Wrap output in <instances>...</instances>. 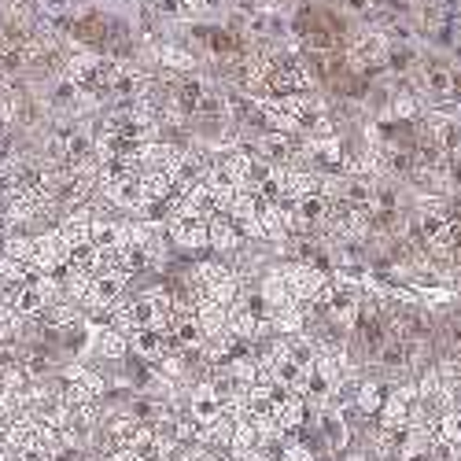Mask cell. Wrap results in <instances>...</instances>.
Segmentation results:
<instances>
[{
	"label": "cell",
	"mask_w": 461,
	"mask_h": 461,
	"mask_svg": "<svg viewBox=\"0 0 461 461\" xmlns=\"http://www.w3.org/2000/svg\"><path fill=\"white\" fill-rule=\"evenodd\" d=\"M277 270V277L285 281V288H288V295L295 299V303H314L321 292H325V285H329V274L325 270H318V266H306V262H277L274 266Z\"/></svg>",
	"instance_id": "1"
},
{
	"label": "cell",
	"mask_w": 461,
	"mask_h": 461,
	"mask_svg": "<svg viewBox=\"0 0 461 461\" xmlns=\"http://www.w3.org/2000/svg\"><path fill=\"white\" fill-rule=\"evenodd\" d=\"M413 410H417V380H399L388 388V395H384V406L376 417L384 429H406Z\"/></svg>",
	"instance_id": "2"
},
{
	"label": "cell",
	"mask_w": 461,
	"mask_h": 461,
	"mask_svg": "<svg viewBox=\"0 0 461 461\" xmlns=\"http://www.w3.org/2000/svg\"><path fill=\"white\" fill-rule=\"evenodd\" d=\"M314 432L329 454H343L351 447V420L339 406H318L314 410Z\"/></svg>",
	"instance_id": "3"
},
{
	"label": "cell",
	"mask_w": 461,
	"mask_h": 461,
	"mask_svg": "<svg viewBox=\"0 0 461 461\" xmlns=\"http://www.w3.org/2000/svg\"><path fill=\"white\" fill-rule=\"evenodd\" d=\"M348 56L358 70H373V67H388V56H392V41L384 37V30H366L358 37H351L348 45Z\"/></svg>",
	"instance_id": "4"
},
{
	"label": "cell",
	"mask_w": 461,
	"mask_h": 461,
	"mask_svg": "<svg viewBox=\"0 0 461 461\" xmlns=\"http://www.w3.org/2000/svg\"><path fill=\"white\" fill-rule=\"evenodd\" d=\"M126 339H130V355H137L148 366H156L159 358H167L174 351L167 329H133Z\"/></svg>",
	"instance_id": "5"
},
{
	"label": "cell",
	"mask_w": 461,
	"mask_h": 461,
	"mask_svg": "<svg viewBox=\"0 0 461 461\" xmlns=\"http://www.w3.org/2000/svg\"><path fill=\"white\" fill-rule=\"evenodd\" d=\"M196 425H211V420H218L225 413V402L221 395L214 392V384L211 380H200V384H192V392H188V410H185Z\"/></svg>",
	"instance_id": "6"
},
{
	"label": "cell",
	"mask_w": 461,
	"mask_h": 461,
	"mask_svg": "<svg viewBox=\"0 0 461 461\" xmlns=\"http://www.w3.org/2000/svg\"><path fill=\"white\" fill-rule=\"evenodd\" d=\"M207 248L218 251V255H233L244 248V233L233 225L229 214H211L207 218Z\"/></svg>",
	"instance_id": "7"
},
{
	"label": "cell",
	"mask_w": 461,
	"mask_h": 461,
	"mask_svg": "<svg viewBox=\"0 0 461 461\" xmlns=\"http://www.w3.org/2000/svg\"><path fill=\"white\" fill-rule=\"evenodd\" d=\"M388 388L392 384H384V380H376V376H369V380H355V388H351V410L355 413H362V417H376L380 413V406H384V395H388Z\"/></svg>",
	"instance_id": "8"
},
{
	"label": "cell",
	"mask_w": 461,
	"mask_h": 461,
	"mask_svg": "<svg viewBox=\"0 0 461 461\" xmlns=\"http://www.w3.org/2000/svg\"><path fill=\"white\" fill-rule=\"evenodd\" d=\"M89 244L96 251H119L126 244V221H111V218H93L89 225Z\"/></svg>",
	"instance_id": "9"
},
{
	"label": "cell",
	"mask_w": 461,
	"mask_h": 461,
	"mask_svg": "<svg viewBox=\"0 0 461 461\" xmlns=\"http://www.w3.org/2000/svg\"><path fill=\"white\" fill-rule=\"evenodd\" d=\"M225 314H229V306H221V303H211V299H200L196 303V321H200L203 336L225 332Z\"/></svg>",
	"instance_id": "10"
},
{
	"label": "cell",
	"mask_w": 461,
	"mask_h": 461,
	"mask_svg": "<svg viewBox=\"0 0 461 461\" xmlns=\"http://www.w3.org/2000/svg\"><path fill=\"white\" fill-rule=\"evenodd\" d=\"M159 63H163V67H170V70H177V74H188L192 67H196L192 52H185V49H177V45L159 49Z\"/></svg>",
	"instance_id": "11"
},
{
	"label": "cell",
	"mask_w": 461,
	"mask_h": 461,
	"mask_svg": "<svg viewBox=\"0 0 461 461\" xmlns=\"http://www.w3.org/2000/svg\"><path fill=\"white\" fill-rule=\"evenodd\" d=\"M343 8H348L351 15H373L376 12V0H339Z\"/></svg>",
	"instance_id": "12"
}]
</instances>
